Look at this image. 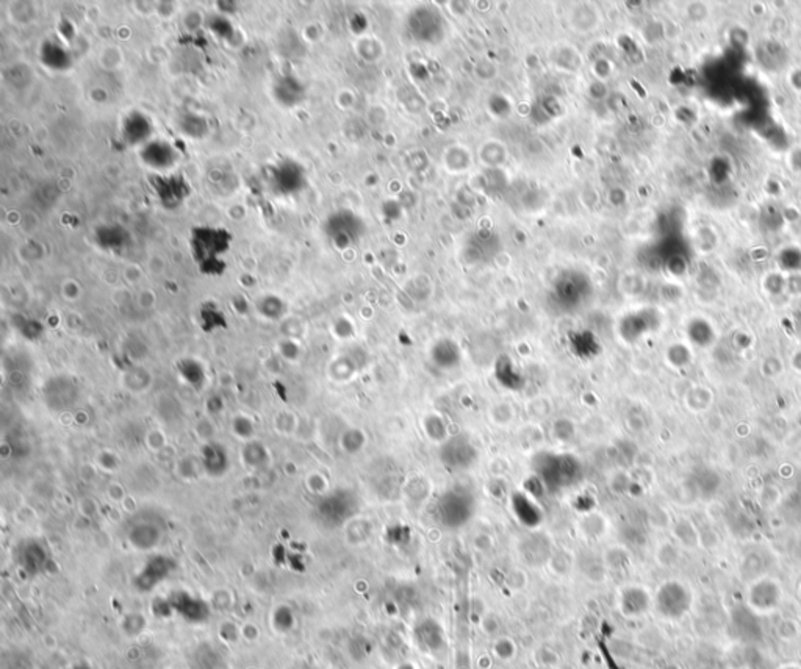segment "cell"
Here are the masks:
<instances>
[{
    "label": "cell",
    "mask_w": 801,
    "mask_h": 669,
    "mask_svg": "<svg viewBox=\"0 0 801 669\" xmlns=\"http://www.w3.org/2000/svg\"><path fill=\"white\" fill-rule=\"evenodd\" d=\"M653 603L662 617L670 621H678L692 610L694 594L682 581L668 580L659 586Z\"/></svg>",
    "instance_id": "obj_1"
},
{
    "label": "cell",
    "mask_w": 801,
    "mask_h": 669,
    "mask_svg": "<svg viewBox=\"0 0 801 669\" xmlns=\"http://www.w3.org/2000/svg\"><path fill=\"white\" fill-rule=\"evenodd\" d=\"M747 605L757 615L773 613L783 602V588L771 577H759L752 581L745 596Z\"/></svg>",
    "instance_id": "obj_2"
},
{
    "label": "cell",
    "mask_w": 801,
    "mask_h": 669,
    "mask_svg": "<svg viewBox=\"0 0 801 669\" xmlns=\"http://www.w3.org/2000/svg\"><path fill=\"white\" fill-rule=\"evenodd\" d=\"M439 513L443 524L449 527H461L471 518L473 505L471 500L463 498L462 494L448 493L443 496L439 505Z\"/></svg>",
    "instance_id": "obj_3"
},
{
    "label": "cell",
    "mask_w": 801,
    "mask_h": 669,
    "mask_svg": "<svg viewBox=\"0 0 801 669\" xmlns=\"http://www.w3.org/2000/svg\"><path fill=\"white\" fill-rule=\"evenodd\" d=\"M413 635L417 644L427 653H440L441 651H445V629H443V625L439 621L432 620V617H427V620L418 622Z\"/></svg>",
    "instance_id": "obj_4"
},
{
    "label": "cell",
    "mask_w": 801,
    "mask_h": 669,
    "mask_svg": "<svg viewBox=\"0 0 801 669\" xmlns=\"http://www.w3.org/2000/svg\"><path fill=\"white\" fill-rule=\"evenodd\" d=\"M653 605V598L642 586L624 588L618 601L620 612L626 617H639L645 615Z\"/></svg>",
    "instance_id": "obj_5"
},
{
    "label": "cell",
    "mask_w": 801,
    "mask_h": 669,
    "mask_svg": "<svg viewBox=\"0 0 801 669\" xmlns=\"http://www.w3.org/2000/svg\"><path fill=\"white\" fill-rule=\"evenodd\" d=\"M174 562L167 557H154L146 563L141 572L136 577V586L143 591L152 590L160 581L165 580L174 569Z\"/></svg>",
    "instance_id": "obj_6"
},
{
    "label": "cell",
    "mask_w": 801,
    "mask_h": 669,
    "mask_svg": "<svg viewBox=\"0 0 801 669\" xmlns=\"http://www.w3.org/2000/svg\"><path fill=\"white\" fill-rule=\"evenodd\" d=\"M47 550L38 541H25L19 549V563L30 574H38L47 563Z\"/></svg>",
    "instance_id": "obj_7"
},
{
    "label": "cell",
    "mask_w": 801,
    "mask_h": 669,
    "mask_svg": "<svg viewBox=\"0 0 801 669\" xmlns=\"http://www.w3.org/2000/svg\"><path fill=\"white\" fill-rule=\"evenodd\" d=\"M202 463L203 468L212 476H222L229 469L227 450L221 445L210 442L202 449Z\"/></svg>",
    "instance_id": "obj_8"
},
{
    "label": "cell",
    "mask_w": 801,
    "mask_h": 669,
    "mask_svg": "<svg viewBox=\"0 0 801 669\" xmlns=\"http://www.w3.org/2000/svg\"><path fill=\"white\" fill-rule=\"evenodd\" d=\"M514 513L521 524L526 527H535L540 524L542 521V512L533 500L528 499L524 494H516L512 500Z\"/></svg>",
    "instance_id": "obj_9"
},
{
    "label": "cell",
    "mask_w": 801,
    "mask_h": 669,
    "mask_svg": "<svg viewBox=\"0 0 801 669\" xmlns=\"http://www.w3.org/2000/svg\"><path fill=\"white\" fill-rule=\"evenodd\" d=\"M493 653L502 661L512 660L516 656V644L514 643L512 638L501 637L493 644Z\"/></svg>",
    "instance_id": "obj_10"
},
{
    "label": "cell",
    "mask_w": 801,
    "mask_h": 669,
    "mask_svg": "<svg viewBox=\"0 0 801 669\" xmlns=\"http://www.w3.org/2000/svg\"><path fill=\"white\" fill-rule=\"evenodd\" d=\"M234 430H235L237 435L243 436V438H247V436L252 435L254 428H252V424H251L249 419H246V418H237L235 423H234Z\"/></svg>",
    "instance_id": "obj_11"
},
{
    "label": "cell",
    "mask_w": 801,
    "mask_h": 669,
    "mask_svg": "<svg viewBox=\"0 0 801 669\" xmlns=\"http://www.w3.org/2000/svg\"><path fill=\"white\" fill-rule=\"evenodd\" d=\"M778 669H801V666L797 665V663H784V665L779 666Z\"/></svg>",
    "instance_id": "obj_12"
},
{
    "label": "cell",
    "mask_w": 801,
    "mask_h": 669,
    "mask_svg": "<svg viewBox=\"0 0 801 669\" xmlns=\"http://www.w3.org/2000/svg\"><path fill=\"white\" fill-rule=\"evenodd\" d=\"M396 669H417V668H415L412 663H409V661H405V663H400Z\"/></svg>",
    "instance_id": "obj_13"
}]
</instances>
